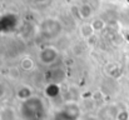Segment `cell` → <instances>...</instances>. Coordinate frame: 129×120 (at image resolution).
Here are the masks:
<instances>
[{
	"label": "cell",
	"instance_id": "2",
	"mask_svg": "<svg viewBox=\"0 0 129 120\" xmlns=\"http://www.w3.org/2000/svg\"><path fill=\"white\" fill-rule=\"evenodd\" d=\"M21 68H23V70L30 71V70L34 68V61H33L30 58H24V59L21 60Z\"/></svg>",
	"mask_w": 129,
	"mask_h": 120
},
{
	"label": "cell",
	"instance_id": "5",
	"mask_svg": "<svg viewBox=\"0 0 129 120\" xmlns=\"http://www.w3.org/2000/svg\"><path fill=\"white\" fill-rule=\"evenodd\" d=\"M9 76L11 78V79H14V80H16V79H19L20 78V74H19V70L18 69H10V71H9Z\"/></svg>",
	"mask_w": 129,
	"mask_h": 120
},
{
	"label": "cell",
	"instance_id": "1",
	"mask_svg": "<svg viewBox=\"0 0 129 120\" xmlns=\"http://www.w3.org/2000/svg\"><path fill=\"white\" fill-rule=\"evenodd\" d=\"M80 31H82V35H83L85 39H89V38L93 36V34H94V29H93V26H91L90 24L83 25V26L80 28Z\"/></svg>",
	"mask_w": 129,
	"mask_h": 120
},
{
	"label": "cell",
	"instance_id": "6",
	"mask_svg": "<svg viewBox=\"0 0 129 120\" xmlns=\"http://www.w3.org/2000/svg\"><path fill=\"white\" fill-rule=\"evenodd\" d=\"M5 93H6V89H5V86L3 85V83H0V99L5 96Z\"/></svg>",
	"mask_w": 129,
	"mask_h": 120
},
{
	"label": "cell",
	"instance_id": "4",
	"mask_svg": "<svg viewBox=\"0 0 129 120\" xmlns=\"http://www.w3.org/2000/svg\"><path fill=\"white\" fill-rule=\"evenodd\" d=\"M91 26H93V29H94V30H100V29H103L104 23H103L102 20L96 19V20H94V21L91 23Z\"/></svg>",
	"mask_w": 129,
	"mask_h": 120
},
{
	"label": "cell",
	"instance_id": "3",
	"mask_svg": "<svg viewBox=\"0 0 129 120\" xmlns=\"http://www.w3.org/2000/svg\"><path fill=\"white\" fill-rule=\"evenodd\" d=\"M31 95V91H30V89L29 88H26V86H23L19 91H18V96L20 98V99H28L29 96Z\"/></svg>",
	"mask_w": 129,
	"mask_h": 120
}]
</instances>
